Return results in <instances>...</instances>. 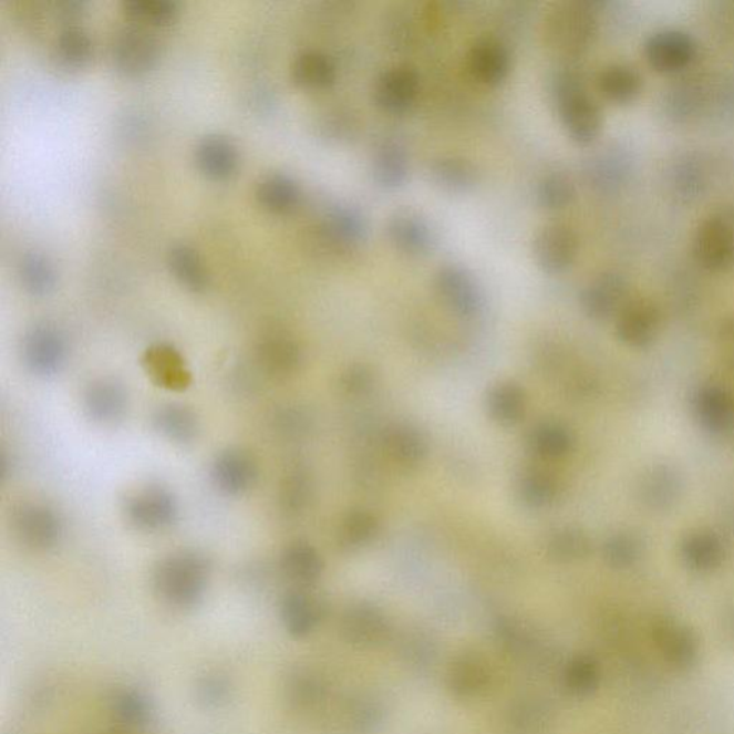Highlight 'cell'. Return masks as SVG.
<instances>
[{
	"label": "cell",
	"instance_id": "6da1fadb",
	"mask_svg": "<svg viewBox=\"0 0 734 734\" xmlns=\"http://www.w3.org/2000/svg\"><path fill=\"white\" fill-rule=\"evenodd\" d=\"M210 577L208 558L194 549H183L169 554L155 566L153 585L165 604L187 610L203 601Z\"/></svg>",
	"mask_w": 734,
	"mask_h": 734
},
{
	"label": "cell",
	"instance_id": "7a4b0ae2",
	"mask_svg": "<svg viewBox=\"0 0 734 734\" xmlns=\"http://www.w3.org/2000/svg\"><path fill=\"white\" fill-rule=\"evenodd\" d=\"M554 100L564 128L577 144H591L602 130V111L588 94L581 77L573 72H561L554 80Z\"/></svg>",
	"mask_w": 734,
	"mask_h": 734
},
{
	"label": "cell",
	"instance_id": "3957f363",
	"mask_svg": "<svg viewBox=\"0 0 734 734\" xmlns=\"http://www.w3.org/2000/svg\"><path fill=\"white\" fill-rule=\"evenodd\" d=\"M598 4L568 2L558 4L547 19V38L556 50L566 53L585 51L597 32Z\"/></svg>",
	"mask_w": 734,
	"mask_h": 734
},
{
	"label": "cell",
	"instance_id": "277c9868",
	"mask_svg": "<svg viewBox=\"0 0 734 734\" xmlns=\"http://www.w3.org/2000/svg\"><path fill=\"white\" fill-rule=\"evenodd\" d=\"M70 358V343L61 328L50 322L33 324L22 342L23 364L38 378L60 373Z\"/></svg>",
	"mask_w": 734,
	"mask_h": 734
},
{
	"label": "cell",
	"instance_id": "5b68a950",
	"mask_svg": "<svg viewBox=\"0 0 734 734\" xmlns=\"http://www.w3.org/2000/svg\"><path fill=\"white\" fill-rule=\"evenodd\" d=\"M162 58V42L153 29L138 23L121 29L111 46L115 70L125 76H141L154 70Z\"/></svg>",
	"mask_w": 734,
	"mask_h": 734
},
{
	"label": "cell",
	"instance_id": "8992f818",
	"mask_svg": "<svg viewBox=\"0 0 734 734\" xmlns=\"http://www.w3.org/2000/svg\"><path fill=\"white\" fill-rule=\"evenodd\" d=\"M11 528L14 538L32 551H51L63 537L61 515L42 503L17 505L11 514Z\"/></svg>",
	"mask_w": 734,
	"mask_h": 734
},
{
	"label": "cell",
	"instance_id": "52a82bcc",
	"mask_svg": "<svg viewBox=\"0 0 734 734\" xmlns=\"http://www.w3.org/2000/svg\"><path fill=\"white\" fill-rule=\"evenodd\" d=\"M124 513L139 531L159 533L177 523L179 507L172 490L163 485H148L126 498Z\"/></svg>",
	"mask_w": 734,
	"mask_h": 734
},
{
	"label": "cell",
	"instance_id": "ba28073f",
	"mask_svg": "<svg viewBox=\"0 0 734 734\" xmlns=\"http://www.w3.org/2000/svg\"><path fill=\"white\" fill-rule=\"evenodd\" d=\"M694 259L706 270H727L734 262V223L723 213L699 226L693 240Z\"/></svg>",
	"mask_w": 734,
	"mask_h": 734
},
{
	"label": "cell",
	"instance_id": "9c48e42d",
	"mask_svg": "<svg viewBox=\"0 0 734 734\" xmlns=\"http://www.w3.org/2000/svg\"><path fill=\"white\" fill-rule=\"evenodd\" d=\"M493 685V665L478 651L466 650L451 661L446 672V688L452 697L475 702L484 699Z\"/></svg>",
	"mask_w": 734,
	"mask_h": 734
},
{
	"label": "cell",
	"instance_id": "30bf717a",
	"mask_svg": "<svg viewBox=\"0 0 734 734\" xmlns=\"http://www.w3.org/2000/svg\"><path fill=\"white\" fill-rule=\"evenodd\" d=\"M348 644L359 650L382 648L391 640L392 626L387 616L372 602H356L349 607L340 624Z\"/></svg>",
	"mask_w": 734,
	"mask_h": 734
},
{
	"label": "cell",
	"instance_id": "8fae6325",
	"mask_svg": "<svg viewBox=\"0 0 734 734\" xmlns=\"http://www.w3.org/2000/svg\"><path fill=\"white\" fill-rule=\"evenodd\" d=\"M435 290L446 308L461 318H474L484 306L483 291L478 281L466 267L442 266L435 275Z\"/></svg>",
	"mask_w": 734,
	"mask_h": 734
},
{
	"label": "cell",
	"instance_id": "7c38bea8",
	"mask_svg": "<svg viewBox=\"0 0 734 734\" xmlns=\"http://www.w3.org/2000/svg\"><path fill=\"white\" fill-rule=\"evenodd\" d=\"M391 245L402 255L421 259L434 251L436 237L430 220L412 207L397 208L386 225Z\"/></svg>",
	"mask_w": 734,
	"mask_h": 734
},
{
	"label": "cell",
	"instance_id": "4fadbf2b",
	"mask_svg": "<svg viewBox=\"0 0 734 734\" xmlns=\"http://www.w3.org/2000/svg\"><path fill=\"white\" fill-rule=\"evenodd\" d=\"M580 249L577 232L570 226L554 223L544 226L533 242L534 259L547 275L566 273L573 265Z\"/></svg>",
	"mask_w": 734,
	"mask_h": 734
},
{
	"label": "cell",
	"instance_id": "5bb4252c",
	"mask_svg": "<svg viewBox=\"0 0 734 734\" xmlns=\"http://www.w3.org/2000/svg\"><path fill=\"white\" fill-rule=\"evenodd\" d=\"M210 475L218 493L226 497H242L255 488L259 479V465L249 452L227 449L213 461Z\"/></svg>",
	"mask_w": 734,
	"mask_h": 734
},
{
	"label": "cell",
	"instance_id": "9a60e30c",
	"mask_svg": "<svg viewBox=\"0 0 734 734\" xmlns=\"http://www.w3.org/2000/svg\"><path fill=\"white\" fill-rule=\"evenodd\" d=\"M319 232L330 249L349 251L358 249L368 240L369 227L359 208L337 204L323 214Z\"/></svg>",
	"mask_w": 734,
	"mask_h": 734
},
{
	"label": "cell",
	"instance_id": "2e32d148",
	"mask_svg": "<svg viewBox=\"0 0 734 734\" xmlns=\"http://www.w3.org/2000/svg\"><path fill=\"white\" fill-rule=\"evenodd\" d=\"M420 74L410 65L389 68L379 75L373 87V100L389 114H403L412 108L420 95Z\"/></svg>",
	"mask_w": 734,
	"mask_h": 734
},
{
	"label": "cell",
	"instance_id": "e0dca14e",
	"mask_svg": "<svg viewBox=\"0 0 734 734\" xmlns=\"http://www.w3.org/2000/svg\"><path fill=\"white\" fill-rule=\"evenodd\" d=\"M645 60L659 72H678L696 60L697 43L689 33L664 29L653 33L644 45Z\"/></svg>",
	"mask_w": 734,
	"mask_h": 734
},
{
	"label": "cell",
	"instance_id": "ac0fdd59",
	"mask_svg": "<svg viewBox=\"0 0 734 734\" xmlns=\"http://www.w3.org/2000/svg\"><path fill=\"white\" fill-rule=\"evenodd\" d=\"M128 405L126 387L114 378L95 379L82 396L85 415L102 426H113L123 421Z\"/></svg>",
	"mask_w": 734,
	"mask_h": 734
},
{
	"label": "cell",
	"instance_id": "d6986e66",
	"mask_svg": "<svg viewBox=\"0 0 734 734\" xmlns=\"http://www.w3.org/2000/svg\"><path fill=\"white\" fill-rule=\"evenodd\" d=\"M256 361L267 376L285 381L300 371L303 364V350L298 340L291 338L289 333L275 330L266 333L257 343Z\"/></svg>",
	"mask_w": 734,
	"mask_h": 734
},
{
	"label": "cell",
	"instance_id": "ffe728a7",
	"mask_svg": "<svg viewBox=\"0 0 734 734\" xmlns=\"http://www.w3.org/2000/svg\"><path fill=\"white\" fill-rule=\"evenodd\" d=\"M143 368L155 385L172 392L187 391L193 374L182 352L172 343H154L143 354Z\"/></svg>",
	"mask_w": 734,
	"mask_h": 734
},
{
	"label": "cell",
	"instance_id": "44dd1931",
	"mask_svg": "<svg viewBox=\"0 0 734 734\" xmlns=\"http://www.w3.org/2000/svg\"><path fill=\"white\" fill-rule=\"evenodd\" d=\"M629 293V281L617 271H606L592 279L581 291L582 309L592 319L610 318L621 308Z\"/></svg>",
	"mask_w": 734,
	"mask_h": 734
},
{
	"label": "cell",
	"instance_id": "7402d4cb",
	"mask_svg": "<svg viewBox=\"0 0 734 734\" xmlns=\"http://www.w3.org/2000/svg\"><path fill=\"white\" fill-rule=\"evenodd\" d=\"M194 162L206 177L211 179L230 178L240 164L237 144L225 134H208L196 144Z\"/></svg>",
	"mask_w": 734,
	"mask_h": 734
},
{
	"label": "cell",
	"instance_id": "603a6c76",
	"mask_svg": "<svg viewBox=\"0 0 734 734\" xmlns=\"http://www.w3.org/2000/svg\"><path fill=\"white\" fill-rule=\"evenodd\" d=\"M468 70L480 84L497 86L509 74L510 55L508 48L497 39H479L468 52Z\"/></svg>",
	"mask_w": 734,
	"mask_h": 734
},
{
	"label": "cell",
	"instance_id": "cb8c5ba5",
	"mask_svg": "<svg viewBox=\"0 0 734 734\" xmlns=\"http://www.w3.org/2000/svg\"><path fill=\"white\" fill-rule=\"evenodd\" d=\"M280 614L287 633L303 639L318 629L324 617V606L318 597L303 588H296L281 600Z\"/></svg>",
	"mask_w": 734,
	"mask_h": 734
},
{
	"label": "cell",
	"instance_id": "d4e9b609",
	"mask_svg": "<svg viewBox=\"0 0 734 734\" xmlns=\"http://www.w3.org/2000/svg\"><path fill=\"white\" fill-rule=\"evenodd\" d=\"M389 458L401 468L413 469L424 464L430 446L424 434L416 426L395 424L383 435Z\"/></svg>",
	"mask_w": 734,
	"mask_h": 734
},
{
	"label": "cell",
	"instance_id": "484cf974",
	"mask_svg": "<svg viewBox=\"0 0 734 734\" xmlns=\"http://www.w3.org/2000/svg\"><path fill=\"white\" fill-rule=\"evenodd\" d=\"M281 571L298 588L313 587L324 571V562L318 549L309 542L296 541L285 548L280 558Z\"/></svg>",
	"mask_w": 734,
	"mask_h": 734
},
{
	"label": "cell",
	"instance_id": "4316f807",
	"mask_svg": "<svg viewBox=\"0 0 734 734\" xmlns=\"http://www.w3.org/2000/svg\"><path fill=\"white\" fill-rule=\"evenodd\" d=\"M554 724V710L547 699L528 696L510 704L505 714L508 734H547Z\"/></svg>",
	"mask_w": 734,
	"mask_h": 734
},
{
	"label": "cell",
	"instance_id": "83f0119b",
	"mask_svg": "<svg viewBox=\"0 0 734 734\" xmlns=\"http://www.w3.org/2000/svg\"><path fill=\"white\" fill-rule=\"evenodd\" d=\"M256 199L265 210L273 214H290L298 210L301 188L293 177L285 173H269L256 184Z\"/></svg>",
	"mask_w": 734,
	"mask_h": 734
},
{
	"label": "cell",
	"instance_id": "f1b7e54d",
	"mask_svg": "<svg viewBox=\"0 0 734 734\" xmlns=\"http://www.w3.org/2000/svg\"><path fill=\"white\" fill-rule=\"evenodd\" d=\"M374 183L387 192L401 188L410 175V155L405 145L395 139L383 141L372 158Z\"/></svg>",
	"mask_w": 734,
	"mask_h": 734
},
{
	"label": "cell",
	"instance_id": "f546056e",
	"mask_svg": "<svg viewBox=\"0 0 734 734\" xmlns=\"http://www.w3.org/2000/svg\"><path fill=\"white\" fill-rule=\"evenodd\" d=\"M527 393L515 382L498 383L486 395V412L495 424L514 427L527 415Z\"/></svg>",
	"mask_w": 734,
	"mask_h": 734
},
{
	"label": "cell",
	"instance_id": "4dcf8cb0",
	"mask_svg": "<svg viewBox=\"0 0 734 734\" xmlns=\"http://www.w3.org/2000/svg\"><path fill=\"white\" fill-rule=\"evenodd\" d=\"M153 426L159 435L173 444L189 445L197 440L199 421L192 407L167 403L153 413Z\"/></svg>",
	"mask_w": 734,
	"mask_h": 734
},
{
	"label": "cell",
	"instance_id": "1f68e13d",
	"mask_svg": "<svg viewBox=\"0 0 734 734\" xmlns=\"http://www.w3.org/2000/svg\"><path fill=\"white\" fill-rule=\"evenodd\" d=\"M167 266L175 280L193 293H203L210 276L201 255L187 242H175L167 251Z\"/></svg>",
	"mask_w": 734,
	"mask_h": 734
},
{
	"label": "cell",
	"instance_id": "d6a6232c",
	"mask_svg": "<svg viewBox=\"0 0 734 734\" xmlns=\"http://www.w3.org/2000/svg\"><path fill=\"white\" fill-rule=\"evenodd\" d=\"M291 77L304 90L319 91L334 84L338 70L328 53L308 50L294 58L291 63Z\"/></svg>",
	"mask_w": 734,
	"mask_h": 734
},
{
	"label": "cell",
	"instance_id": "836d02e7",
	"mask_svg": "<svg viewBox=\"0 0 734 734\" xmlns=\"http://www.w3.org/2000/svg\"><path fill=\"white\" fill-rule=\"evenodd\" d=\"M430 175L436 187L448 193H468L479 183V173L475 164L456 155H445L434 159Z\"/></svg>",
	"mask_w": 734,
	"mask_h": 734
},
{
	"label": "cell",
	"instance_id": "e575fe53",
	"mask_svg": "<svg viewBox=\"0 0 734 734\" xmlns=\"http://www.w3.org/2000/svg\"><path fill=\"white\" fill-rule=\"evenodd\" d=\"M498 641L515 658L538 660L547 653L546 640L541 639L531 627L515 619H499L495 627Z\"/></svg>",
	"mask_w": 734,
	"mask_h": 734
},
{
	"label": "cell",
	"instance_id": "d590c367",
	"mask_svg": "<svg viewBox=\"0 0 734 734\" xmlns=\"http://www.w3.org/2000/svg\"><path fill=\"white\" fill-rule=\"evenodd\" d=\"M643 81L635 68L614 63L600 72L597 85L607 100L626 105L639 99L643 91Z\"/></svg>",
	"mask_w": 734,
	"mask_h": 734
},
{
	"label": "cell",
	"instance_id": "8d00e7d4",
	"mask_svg": "<svg viewBox=\"0 0 734 734\" xmlns=\"http://www.w3.org/2000/svg\"><path fill=\"white\" fill-rule=\"evenodd\" d=\"M53 58L63 70H82L94 58V42L84 29L66 27L53 43Z\"/></svg>",
	"mask_w": 734,
	"mask_h": 734
},
{
	"label": "cell",
	"instance_id": "74e56055",
	"mask_svg": "<svg viewBox=\"0 0 734 734\" xmlns=\"http://www.w3.org/2000/svg\"><path fill=\"white\" fill-rule=\"evenodd\" d=\"M19 281L23 290L35 298H43L55 290L58 273L50 257L39 251H28L19 260Z\"/></svg>",
	"mask_w": 734,
	"mask_h": 734
},
{
	"label": "cell",
	"instance_id": "f35d334b",
	"mask_svg": "<svg viewBox=\"0 0 734 734\" xmlns=\"http://www.w3.org/2000/svg\"><path fill=\"white\" fill-rule=\"evenodd\" d=\"M344 728L350 734H374L385 722V712L378 700L368 696L349 699L342 710Z\"/></svg>",
	"mask_w": 734,
	"mask_h": 734
},
{
	"label": "cell",
	"instance_id": "ab89813d",
	"mask_svg": "<svg viewBox=\"0 0 734 734\" xmlns=\"http://www.w3.org/2000/svg\"><path fill=\"white\" fill-rule=\"evenodd\" d=\"M313 498V479L303 466L287 471L280 484L279 503L286 515L296 517L309 507Z\"/></svg>",
	"mask_w": 734,
	"mask_h": 734
},
{
	"label": "cell",
	"instance_id": "60d3db41",
	"mask_svg": "<svg viewBox=\"0 0 734 734\" xmlns=\"http://www.w3.org/2000/svg\"><path fill=\"white\" fill-rule=\"evenodd\" d=\"M515 490L524 507L542 509L556 500L558 484L556 478L546 471L533 469L519 476Z\"/></svg>",
	"mask_w": 734,
	"mask_h": 734
},
{
	"label": "cell",
	"instance_id": "b9f144b4",
	"mask_svg": "<svg viewBox=\"0 0 734 734\" xmlns=\"http://www.w3.org/2000/svg\"><path fill=\"white\" fill-rule=\"evenodd\" d=\"M123 9L131 22L148 28L172 25L179 14L174 0H125Z\"/></svg>",
	"mask_w": 734,
	"mask_h": 734
},
{
	"label": "cell",
	"instance_id": "7bdbcfd3",
	"mask_svg": "<svg viewBox=\"0 0 734 734\" xmlns=\"http://www.w3.org/2000/svg\"><path fill=\"white\" fill-rule=\"evenodd\" d=\"M379 521L372 513L364 509L350 510L339 527V542L349 551L369 546L378 536Z\"/></svg>",
	"mask_w": 734,
	"mask_h": 734
},
{
	"label": "cell",
	"instance_id": "ee69618b",
	"mask_svg": "<svg viewBox=\"0 0 734 734\" xmlns=\"http://www.w3.org/2000/svg\"><path fill=\"white\" fill-rule=\"evenodd\" d=\"M577 196L576 184L570 175L562 172H551L541 179L537 186V201L548 211H558L571 206Z\"/></svg>",
	"mask_w": 734,
	"mask_h": 734
},
{
	"label": "cell",
	"instance_id": "f6af8a7d",
	"mask_svg": "<svg viewBox=\"0 0 734 734\" xmlns=\"http://www.w3.org/2000/svg\"><path fill=\"white\" fill-rule=\"evenodd\" d=\"M659 323L658 310L654 306L639 301L622 310L619 320V333L630 342L644 340L653 334Z\"/></svg>",
	"mask_w": 734,
	"mask_h": 734
},
{
	"label": "cell",
	"instance_id": "bcb514c9",
	"mask_svg": "<svg viewBox=\"0 0 734 734\" xmlns=\"http://www.w3.org/2000/svg\"><path fill=\"white\" fill-rule=\"evenodd\" d=\"M531 448L544 459H558L567 455L571 449L572 440L570 432L560 424L544 422L533 430Z\"/></svg>",
	"mask_w": 734,
	"mask_h": 734
},
{
	"label": "cell",
	"instance_id": "7dc6e473",
	"mask_svg": "<svg viewBox=\"0 0 734 734\" xmlns=\"http://www.w3.org/2000/svg\"><path fill=\"white\" fill-rule=\"evenodd\" d=\"M672 186L674 193L684 201H693L706 188V172L702 163L693 155H685L675 163L673 169Z\"/></svg>",
	"mask_w": 734,
	"mask_h": 734
},
{
	"label": "cell",
	"instance_id": "c3c4849f",
	"mask_svg": "<svg viewBox=\"0 0 734 734\" xmlns=\"http://www.w3.org/2000/svg\"><path fill=\"white\" fill-rule=\"evenodd\" d=\"M600 682V672L595 660L587 655H578L566 665L562 683L567 692L576 697L590 696Z\"/></svg>",
	"mask_w": 734,
	"mask_h": 734
},
{
	"label": "cell",
	"instance_id": "681fc988",
	"mask_svg": "<svg viewBox=\"0 0 734 734\" xmlns=\"http://www.w3.org/2000/svg\"><path fill=\"white\" fill-rule=\"evenodd\" d=\"M629 172V159L620 153L610 151L592 162L588 174H590L591 183L598 188L612 189L626 182Z\"/></svg>",
	"mask_w": 734,
	"mask_h": 734
},
{
	"label": "cell",
	"instance_id": "f907efd6",
	"mask_svg": "<svg viewBox=\"0 0 734 734\" xmlns=\"http://www.w3.org/2000/svg\"><path fill=\"white\" fill-rule=\"evenodd\" d=\"M113 710L116 721L128 727H141L148 724L153 717V706L143 693L135 690H124L113 700Z\"/></svg>",
	"mask_w": 734,
	"mask_h": 734
},
{
	"label": "cell",
	"instance_id": "816d5d0a",
	"mask_svg": "<svg viewBox=\"0 0 734 734\" xmlns=\"http://www.w3.org/2000/svg\"><path fill=\"white\" fill-rule=\"evenodd\" d=\"M289 699L301 709L318 706L328 696V689L318 675L310 672H298L291 675L287 684Z\"/></svg>",
	"mask_w": 734,
	"mask_h": 734
},
{
	"label": "cell",
	"instance_id": "f5cc1de1",
	"mask_svg": "<svg viewBox=\"0 0 734 734\" xmlns=\"http://www.w3.org/2000/svg\"><path fill=\"white\" fill-rule=\"evenodd\" d=\"M549 560L556 562H572L586 557L590 551V544L581 533L573 529H562L549 537L547 547Z\"/></svg>",
	"mask_w": 734,
	"mask_h": 734
},
{
	"label": "cell",
	"instance_id": "db71d44e",
	"mask_svg": "<svg viewBox=\"0 0 734 734\" xmlns=\"http://www.w3.org/2000/svg\"><path fill=\"white\" fill-rule=\"evenodd\" d=\"M660 645L673 664L683 665V668L692 664L694 655H696L692 637L675 627H665L664 630H661Z\"/></svg>",
	"mask_w": 734,
	"mask_h": 734
},
{
	"label": "cell",
	"instance_id": "11a10c76",
	"mask_svg": "<svg viewBox=\"0 0 734 734\" xmlns=\"http://www.w3.org/2000/svg\"><path fill=\"white\" fill-rule=\"evenodd\" d=\"M273 425L276 431L290 440H298L309 434L311 417L308 412L298 406H286L275 413Z\"/></svg>",
	"mask_w": 734,
	"mask_h": 734
},
{
	"label": "cell",
	"instance_id": "9f6ffc18",
	"mask_svg": "<svg viewBox=\"0 0 734 734\" xmlns=\"http://www.w3.org/2000/svg\"><path fill=\"white\" fill-rule=\"evenodd\" d=\"M402 648V654L406 659V663L415 665V668H425V665L434 663L436 658L434 641L424 634L407 637L403 640Z\"/></svg>",
	"mask_w": 734,
	"mask_h": 734
},
{
	"label": "cell",
	"instance_id": "6f0895ef",
	"mask_svg": "<svg viewBox=\"0 0 734 734\" xmlns=\"http://www.w3.org/2000/svg\"><path fill=\"white\" fill-rule=\"evenodd\" d=\"M700 104V90L696 85L684 84L675 86L668 102L670 114L674 118H688L696 113Z\"/></svg>",
	"mask_w": 734,
	"mask_h": 734
},
{
	"label": "cell",
	"instance_id": "680465c9",
	"mask_svg": "<svg viewBox=\"0 0 734 734\" xmlns=\"http://www.w3.org/2000/svg\"><path fill=\"white\" fill-rule=\"evenodd\" d=\"M373 385L372 372L361 364H354L340 378V386L343 392L352 396H361L371 391Z\"/></svg>",
	"mask_w": 734,
	"mask_h": 734
},
{
	"label": "cell",
	"instance_id": "91938a15",
	"mask_svg": "<svg viewBox=\"0 0 734 734\" xmlns=\"http://www.w3.org/2000/svg\"><path fill=\"white\" fill-rule=\"evenodd\" d=\"M230 693V684L225 678L220 675H207L198 684V697L206 702L208 706H218V704L226 702Z\"/></svg>",
	"mask_w": 734,
	"mask_h": 734
}]
</instances>
